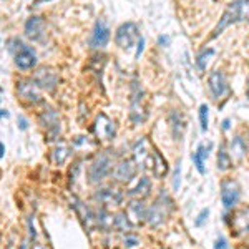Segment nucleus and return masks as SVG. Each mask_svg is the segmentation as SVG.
Returning a JSON list of instances; mask_svg holds the SVG:
<instances>
[{
	"label": "nucleus",
	"instance_id": "obj_32",
	"mask_svg": "<svg viewBox=\"0 0 249 249\" xmlns=\"http://www.w3.org/2000/svg\"><path fill=\"white\" fill-rule=\"evenodd\" d=\"M179 171H181V163H178V166H176V173H175V183H173V186H175V190H178L179 188Z\"/></svg>",
	"mask_w": 249,
	"mask_h": 249
},
{
	"label": "nucleus",
	"instance_id": "obj_38",
	"mask_svg": "<svg viewBox=\"0 0 249 249\" xmlns=\"http://www.w3.org/2000/svg\"><path fill=\"white\" fill-rule=\"evenodd\" d=\"M246 95H248V98H249V78H248V82H246Z\"/></svg>",
	"mask_w": 249,
	"mask_h": 249
},
{
	"label": "nucleus",
	"instance_id": "obj_10",
	"mask_svg": "<svg viewBox=\"0 0 249 249\" xmlns=\"http://www.w3.org/2000/svg\"><path fill=\"white\" fill-rule=\"evenodd\" d=\"M208 87L214 100H221L224 96L230 95V87H228V80L221 70H213L208 77Z\"/></svg>",
	"mask_w": 249,
	"mask_h": 249
},
{
	"label": "nucleus",
	"instance_id": "obj_35",
	"mask_svg": "<svg viewBox=\"0 0 249 249\" xmlns=\"http://www.w3.org/2000/svg\"><path fill=\"white\" fill-rule=\"evenodd\" d=\"M18 126L22 128V130H27V128H29V123H27V120L23 118V116H18Z\"/></svg>",
	"mask_w": 249,
	"mask_h": 249
},
{
	"label": "nucleus",
	"instance_id": "obj_37",
	"mask_svg": "<svg viewBox=\"0 0 249 249\" xmlns=\"http://www.w3.org/2000/svg\"><path fill=\"white\" fill-rule=\"evenodd\" d=\"M0 150H2V151H0V156H3V155H5V144H0Z\"/></svg>",
	"mask_w": 249,
	"mask_h": 249
},
{
	"label": "nucleus",
	"instance_id": "obj_23",
	"mask_svg": "<svg viewBox=\"0 0 249 249\" xmlns=\"http://www.w3.org/2000/svg\"><path fill=\"white\" fill-rule=\"evenodd\" d=\"M213 148V144L210 143L208 146H204V144H199L198 150H196V153L191 156L193 163H195L196 170H198L201 175H204V160L210 156V150Z\"/></svg>",
	"mask_w": 249,
	"mask_h": 249
},
{
	"label": "nucleus",
	"instance_id": "obj_17",
	"mask_svg": "<svg viewBox=\"0 0 249 249\" xmlns=\"http://www.w3.org/2000/svg\"><path fill=\"white\" fill-rule=\"evenodd\" d=\"M126 216L133 226H140L148 219V208L143 204V199H133L126 206Z\"/></svg>",
	"mask_w": 249,
	"mask_h": 249
},
{
	"label": "nucleus",
	"instance_id": "obj_9",
	"mask_svg": "<svg viewBox=\"0 0 249 249\" xmlns=\"http://www.w3.org/2000/svg\"><path fill=\"white\" fill-rule=\"evenodd\" d=\"M40 124L47 130V138L50 140V142H55L60 136L62 124H60V116L55 110L47 108V110L40 115Z\"/></svg>",
	"mask_w": 249,
	"mask_h": 249
},
{
	"label": "nucleus",
	"instance_id": "obj_1",
	"mask_svg": "<svg viewBox=\"0 0 249 249\" xmlns=\"http://www.w3.org/2000/svg\"><path fill=\"white\" fill-rule=\"evenodd\" d=\"M243 20L249 22V0H232L230 5L226 7L224 14L221 15L218 25L214 27V30L211 34V38H216L230 25L236 22H243Z\"/></svg>",
	"mask_w": 249,
	"mask_h": 249
},
{
	"label": "nucleus",
	"instance_id": "obj_14",
	"mask_svg": "<svg viewBox=\"0 0 249 249\" xmlns=\"http://www.w3.org/2000/svg\"><path fill=\"white\" fill-rule=\"evenodd\" d=\"M116 128L115 123L105 113H100L95 120V135L100 142H110L115 138Z\"/></svg>",
	"mask_w": 249,
	"mask_h": 249
},
{
	"label": "nucleus",
	"instance_id": "obj_21",
	"mask_svg": "<svg viewBox=\"0 0 249 249\" xmlns=\"http://www.w3.org/2000/svg\"><path fill=\"white\" fill-rule=\"evenodd\" d=\"M168 120H170L171 131H173L175 140H181L184 130H186V122H184L183 115L179 113V111H171L170 116H168Z\"/></svg>",
	"mask_w": 249,
	"mask_h": 249
},
{
	"label": "nucleus",
	"instance_id": "obj_15",
	"mask_svg": "<svg viewBox=\"0 0 249 249\" xmlns=\"http://www.w3.org/2000/svg\"><path fill=\"white\" fill-rule=\"evenodd\" d=\"M136 171H138V163H136L135 160L128 158V160H122V161L116 164L113 176L118 183L126 184L136 176Z\"/></svg>",
	"mask_w": 249,
	"mask_h": 249
},
{
	"label": "nucleus",
	"instance_id": "obj_19",
	"mask_svg": "<svg viewBox=\"0 0 249 249\" xmlns=\"http://www.w3.org/2000/svg\"><path fill=\"white\" fill-rule=\"evenodd\" d=\"M45 20L42 17H30L25 23V35L34 42H40L45 37Z\"/></svg>",
	"mask_w": 249,
	"mask_h": 249
},
{
	"label": "nucleus",
	"instance_id": "obj_31",
	"mask_svg": "<svg viewBox=\"0 0 249 249\" xmlns=\"http://www.w3.org/2000/svg\"><path fill=\"white\" fill-rule=\"evenodd\" d=\"M208 216H210V210H203L198 214V219L195 221V224H196V226H203V223L208 219Z\"/></svg>",
	"mask_w": 249,
	"mask_h": 249
},
{
	"label": "nucleus",
	"instance_id": "obj_26",
	"mask_svg": "<svg viewBox=\"0 0 249 249\" xmlns=\"http://www.w3.org/2000/svg\"><path fill=\"white\" fill-rule=\"evenodd\" d=\"M131 228H133V224L130 223L126 213H118V214L113 216V230L120 232H128Z\"/></svg>",
	"mask_w": 249,
	"mask_h": 249
},
{
	"label": "nucleus",
	"instance_id": "obj_7",
	"mask_svg": "<svg viewBox=\"0 0 249 249\" xmlns=\"http://www.w3.org/2000/svg\"><path fill=\"white\" fill-rule=\"evenodd\" d=\"M133 156H135V161L138 163V166H142L143 170H151V171H153L155 148L151 146L150 140H148V138L140 140V142L133 146Z\"/></svg>",
	"mask_w": 249,
	"mask_h": 249
},
{
	"label": "nucleus",
	"instance_id": "obj_20",
	"mask_svg": "<svg viewBox=\"0 0 249 249\" xmlns=\"http://www.w3.org/2000/svg\"><path fill=\"white\" fill-rule=\"evenodd\" d=\"M71 203H73L71 206L75 208V211H77L78 218L82 219L83 226H85L88 231L93 230V226L96 224V216H95V213L91 211L85 203H82V201H80V199H77V198L71 199Z\"/></svg>",
	"mask_w": 249,
	"mask_h": 249
},
{
	"label": "nucleus",
	"instance_id": "obj_24",
	"mask_svg": "<svg viewBox=\"0 0 249 249\" xmlns=\"http://www.w3.org/2000/svg\"><path fill=\"white\" fill-rule=\"evenodd\" d=\"M231 151H232V158L243 160L244 156L248 153V146H246V142H244L241 136H234V140L231 142Z\"/></svg>",
	"mask_w": 249,
	"mask_h": 249
},
{
	"label": "nucleus",
	"instance_id": "obj_25",
	"mask_svg": "<svg viewBox=\"0 0 249 249\" xmlns=\"http://www.w3.org/2000/svg\"><path fill=\"white\" fill-rule=\"evenodd\" d=\"M231 166H232V158H231L230 151L226 150L224 144H221L219 151H218V170L219 171H228Z\"/></svg>",
	"mask_w": 249,
	"mask_h": 249
},
{
	"label": "nucleus",
	"instance_id": "obj_33",
	"mask_svg": "<svg viewBox=\"0 0 249 249\" xmlns=\"http://www.w3.org/2000/svg\"><path fill=\"white\" fill-rule=\"evenodd\" d=\"M136 243H138V239H136L135 236H130V234H128L126 238H124V246H128V248L135 246Z\"/></svg>",
	"mask_w": 249,
	"mask_h": 249
},
{
	"label": "nucleus",
	"instance_id": "obj_22",
	"mask_svg": "<svg viewBox=\"0 0 249 249\" xmlns=\"http://www.w3.org/2000/svg\"><path fill=\"white\" fill-rule=\"evenodd\" d=\"M150 191H151L150 179H148L146 176H143V178H140L138 183H136L135 186L130 190V196H131V198H135V199H143V198H146V196L150 195Z\"/></svg>",
	"mask_w": 249,
	"mask_h": 249
},
{
	"label": "nucleus",
	"instance_id": "obj_8",
	"mask_svg": "<svg viewBox=\"0 0 249 249\" xmlns=\"http://www.w3.org/2000/svg\"><path fill=\"white\" fill-rule=\"evenodd\" d=\"M93 199L102 208H105V210H111V208L122 206L124 196H123V193L120 190H116V188H100V190L95 191Z\"/></svg>",
	"mask_w": 249,
	"mask_h": 249
},
{
	"label": "nucleus",
	"instance_id": "obj_12",
	"mask_svg": "<svg viewBox=\"0 0 249 249\" xmlns=\"http://www.w3.org/2000/svg\"><path fill=\"white\" fill-rule=\"evenodd\" d=\"M241 188L234 179H224L221 183V201H223L224 208H234L239 201Z\"/></svg>",
	"mask_w": 249,
	"mask_h": 249
},
{
	"label": "nucleus",
	"instance_id": "obj_41",
	"mask_svg": "<svg viewBox=\"0 0 249 249\" xmlns=\"http://www.w3.org/2000/svg\"><path fill=\"white\" fill-rule=\"evenodd\" d=\"M241 249H249V243H246V244H244V246L241 248Z\"/></svg>",
	"mask_w": 249,
	"mask_h": 249
},
{
	"label": "nucleus",
	"instance_id": "obj_40",
	"mask_svg": "<svg viewBox=\"0 0 249 249\" xmlns=\"http://www.w3.org/2000/svg\"><path fill=\"white\" fill-rule=\"evenodd\" d=\"M2 116H7V118H9V111H7V110H2Z\"/></svg>",
	"mask_w": 249,
	"mask_h": 249
},
{
	"label": "nucleus",
	"instance_id": "obj_13",
	"mask_svg": "<svg viewBox=\"0 0 249 249\" xmlns=\"http://www.w3.org/2000/svg\"><path fill=\"white\" fill-rule=\"evenodd\" d=\"M230 226L236 236H246L249 234V206L239 208L232 211Z\"/></svg>",
	"mask_w": 249,
	"mask_h": 249
},
{
	"label": "nucleus",
	"instance_id": "obj_34",
	"mask_svg": "<svg viewBox=\"0 0 249 249\" xmlns=\"http://www.w3.org/2000/svg\"><path fill=\"white\" fill-rule=\"evenodd\" d=\"M214 248H216V249H228V246H226V241H224L223 238L218 239V241H216V244H214Z\"/></svg>",
	"mask_w": 249,
	"mask_h": 249
},
{
	"label": "nucleus",
	"instance_id": "obj_36",
	"mask_svg": "<svg viewBox=\"0 0 249 249\" xmlns=\"http://www.w3.org/2000/svg\"><path fill=\"white\" fill-rule=\"evenodd\" d=\"M223 128H224V130H228V128H230V120H224V122H223Z\"/></svg>",
	"mask_w": 249,
	"mask_h": 249
},
{
	"label": "nucleus",
	"instance_id": "obj_29",
	"mask_svg": "<svg viewBox=\"0 0 249 249\" xmlns=\"http://www.w3.org/2000/svg\"><path fill=\"white\" fill-rule=\"evenodd\" d=\"M199 123H201V130L206 131L208 123H210V108H208L206 103H203V105L199 107Z\"/></svg>",
	"mask_w": 249,
	"mask_h": 249
},
{
	"label": "nucleus",
	"instance_id": "obj_5",
	"mask_svg": "<svg viewBox=\"0 0 249 249\" xmlns=\"http://www.w3.org/2000/svg\"><path fill=\"white\" fill-rule=\"evenodd\" d=\"M171 210H173V201L168 198L166 193H161L153 206L148 208V219L146 221L151 224V226H160V224L166 219V216L171 213Z\"/></svg>",
	"mask_w": 249,
	"mask_h": 249
},
{
	"label": "nucleus",
	"instance_id": "obj_16",
	"mask_svg": "<svg viewBox=\"0 0 249 249\" xmlns=\"http://www.w3.org/2000/svg\"><path fill=\"white\" fill-rule=\"evenodd\" d=\"M15 88H17L18 98H22L23 102H29V103H40L42 102L38 87L35 85L34 80H20V82H17V87Z\"/></svg>",
	"mask_w": 249,
	"mask_h": 249
},
{
	"label": "nucleus",
	"instance_id": "obj_11",
	"mask_svg": "<svg viewBox=\"0 0 249 249\" xmlns=\"http://www.w3.org/2000/svg\"><path fill=\"white\" fill-rule=\"evenodd\" d=\"M32 80L35 82V85H37L40 90H47V91H52L55 90L58 85V75L55 70H52V68H38L37 71L34 73V77Z\"/></svg>",
	"mask_w": 249,
	"mask_h": 249
},
{
	"label": "nucleus",
	"instance_id": "obj_28",
	"mask_svg": "<svg viewBox=\"0 0 249 249\" xmlns=\"http://www.w3.org/2000/svg\"><path fill=\"white\" fill-rule=\"evenodd\" d=\"M70 156V146L67 143L57 144V148L53 150V161L55 164H63L67 161V158Z\"/></svg>",
	"mask_w": 249,
	"mask_h": 249
},
{
	"label": "nucleus",
	"instance_id": "obj_3",
	"mask_svg": "<svg viewBox=\"0 0 249 249\" xmlns=\"http://www.w3.org/2000/svg\"><path fill=\"white\" fill-rule=\"evenodd\" d=\"M148 116L144 107V91L136 80L131 83V102H130V120L133 124H142Z\"/></svg>",
	"mask_w": 249,
	"mask_h": 249
},
{
	"label": "nucleus",
	"instance_id": "obj_18",
	"mask_svg": "<svg viewBox=\"0 0 249 249\" xmlns=\"http://www.w3.org/2000/svg\"><path fill=\"white\" fill-rule=\"evenodd\" d=\"M110 42V29L103 20H98L95 23V29L91 32L90 37V47L91 48H103Z\"/></svg>",
	"mask_w": 249,
	"mask_h": 249
},
{
	"label": "nucleus",
	"instance_id": "obj_4",
	"mask_svg": "<svg viewBox=\"0 0 249 249\" xmlns=\"http://www.w3.org/2000/svg\"><path fill=\"white\" fill-rule=\"evenodd\" d=\"M111 168H113V164H111L110 156H108L107 153L98 155L93 161L90 163V166H88V170H87L88 181L93 183V184L103 181V179H105L107 176L111 173Z\"/></svg>",
	"mask_w": 249,
	"mask_h": 249
},
{
	"label": "nucleus",
	"instance_id": "obj_2",
	"mask_svg": "<svg viewBox=\"0 0 249 249\" xmlns=\"http://www.w3.org/2000/svg\"><path fill=\"white\" fill-rule=\"evenodd\" d=\"M15 45H9V52L14 55V62L20 70H30L37 65V53L35 50L25 43H22L18 38H14Z\"/></svg>",
	"mask_w": 249,
	"mask_h": 249
},
{
	"label": "nucleus",
	"instance_id": "obj_39",
	"mask_svg": "<svg viewBox=\"0 0 249 249\" xmlns=\"http://www.w3.org/2000/svg\"><path fill=\"white\" fill-rule=\"evenodd\" d=\"M20 249H30V248H29V244H27V243H23L22 246H20Z\"/></svg>",
	"mask_w": 249,
	"mask_h": 249
},
{
	"label": "nucleus",
	"instance_id": "obj_30",
	"mask_svg": "<svg viewBox=\"0 0 249 249\" xmlns=\"http://www.w3.org/2000/svg\"><path fill=\"white\" fill-rule=\"evenodd\" d=\"M214 53V50L213 48H208V50H204L201 55H199L198 58H196V65H198L199 70H204L206 68V63H208V57H211V55Z\"/></svg>",
	"mask_w": 249,
	"mask_h": 249
},
{
	"label": "nucleus",
	"instance_id": "obj_27",
	"mask_svg": "<svg viewBox=\"0 0 249 249\" xmlns=\"http://www.w3.org/2000/svg\"><path fill=\"white\" fill-rule=\"evenodd\" d=\"M153 173L156 178H164L168 173V163L166 160L163 158V155L160 153L158 150H155V166H153Z\"/></svg>",
	"mask_w": 249,
	"mask_h": 249
},
{
	"label": "nucleus",
	"instance_id": "obj_6",
	"mask_svg": "<svg viewBox=\"0 0 249 249\" xmlns=\"http://www.w3.org/2000/svg\"><path fill=\"white\" fill-rule=\"evenodd\" d=\"M138 40H142V37H140V30H138V25H136V23L124 22L116 29L115 42H116V45L120 48H123V50L131 48Z\"/></svg>",
	"mask_w": 249,
	"mask_h": 249
}]
</instances>
